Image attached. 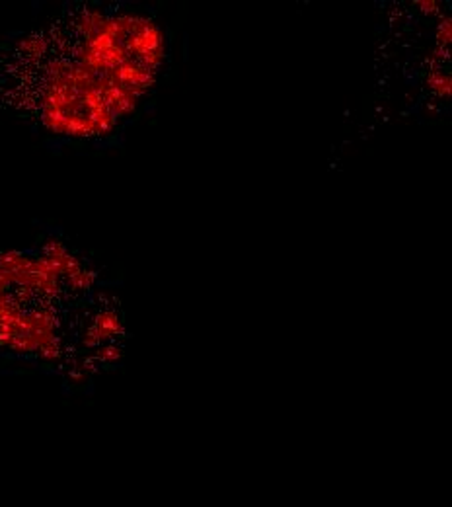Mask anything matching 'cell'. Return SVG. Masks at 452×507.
<instances>
[{"mask_svg":"<svg viewBox=\"0 0 452 507\" xmlns=\"http://www.w3.org/2000/svg\"><path fill=\"white\" fill-rule=\"evenodd\" d=\"M433 88L438 90L440 96H446V98H448V96H450V76L438 75V80L437 82H433Z\"/></svg>","mask_w":452,"mask_h":507,"instance_id":"1","label":"cell"},{"mask_svg":"<svg viewBox=\"0 0 452 507\" xmlns=\"http://www.w3.org/2000/svg\"><path fill=\"white\" fill-rule=\"evenodd\" d=\"M437 39H438V43L440 45L450 43V20H444V22L440 24L438 33H437Z\"/></svg>","mask_w":452,"mask_h":507,"instance_id":"2","label":"cell"}]
</instances>
